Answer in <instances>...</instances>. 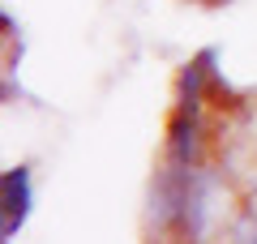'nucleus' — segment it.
Here are the masks:
<instances>
[{
    "label": "nucleus",
    "instance_id": "nucleus-3",
    "mask_svg": "<svg viewBox=\"0 0 257 244\" xmlns=\"http://www.w3.org/2000/svg\"><path fill=\"white\" fill-rule=\"evenodd\" d=\"M240 244H257V231H248V235H244V240H240Z\"/></svg>",
    "mask_w": 257,
    "mask_h": 244
},
{
    "label": "nucleus",
    "instance_id": "nucleus-2",
    "mask_svg": "<svg viewBox=\"0 0 257 244\" xmlns=\"http://www.w3.org/2000/svg\"><path fill=\"white\" fill-rule=\"evenodd\" d=\"M167 137H172V142H167L172 163H180V167H197V159H202V111H197V107H176Z\"/></svg>",
    "mask_w": 257,
    "mask_h": 244
},
{
    "label": "nucleus",
    "instance_id": "nucleus-1",
    "mask_svg": "<svg viewBox=\"0 0 257 244\" xmlns=\"http://www.w3.org/2000/svg\"><path fill=\"white\" fill-rule=\"evenodd\" d=\"M30 167H9V172L0 176V244L9 240L30 214Z\"/></svg>",
    "mask_w": 257,
    "mask_h": 244
}]
</instances>
